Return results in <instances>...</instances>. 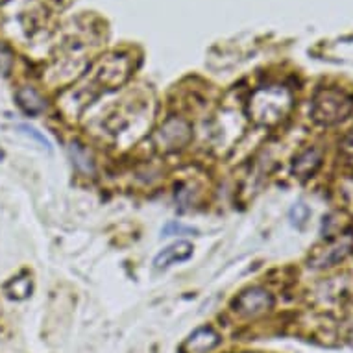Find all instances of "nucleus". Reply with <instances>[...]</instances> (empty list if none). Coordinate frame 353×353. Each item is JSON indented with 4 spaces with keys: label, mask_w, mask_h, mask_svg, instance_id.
I'll return each instance as SVG.
<instances>
[{
    "label": "nucleus",
    "mask_w": 353,
    "mask_h": 353,
    "mask_svg": "<svg viewBox=\"0 0 353 353\" xmlns=\"http://www.w3.org/2000/svg\"><path fill=\"white\" fill-rule=\"evenodd\" d=\"M294 100L287 87L268 85L259 87L250 97L248 113L250 119L259 126H278L292 111Z\"/></svg>",
    "instance_id": "f257e3e1"
},
{
    "label": "nucleus",
    "mask_w": 353,
    "mask_h": 353,
    "mask_svg": "<svg viewBox=\"0 0 353 353\" xmlns=\"http://www.w3.org/2000/svg\"><path fill=\"white\" fill-rule=\"evenodd\" d=\"M353 113V97L336 87H322L311 100V119L320 126H336Z\"/></svg>",
    "instance_id": "f03ea898"
},
{
    "label": "nucleus",
    "mask_w": 353,
    "mask_h": 353,
    "mask_svg": "<svg viewBox=\"0 0 353 353\" xmlns=\"http://www.w3.org/2000/svg\"><path fill=\"white\" fill-rule=\"evenodd\" d=\"M353 252V228H346L339 233H330L322 246H316L309 257V267L330 268L335 267Z\"/></svg>",
    "instance_id": "7ed1b4c3"
},
{
    "label": "nucleus",
    "mask_w": 353,
    "mask_h": 353,
    "mask_svg": "<svg viewBox=\"0 0 353 353\" xmlns=\"http://www.w3.org/2000/svg\"><path fill=\"white\" fill-rule=\"evenodd\" d=\"M192 139V130L189 122L178 117L168 119L156 134V145L163 152H176L187 146Z\"/></svg>",
    "instance_id": "20e7f679"
},
{
    "label": "nucleus",
    "mask_w": 353,
    "mask_h": 353,
    "mask_svg": "<svg viewBox=\"0 0 353 353\" xmlns=\"http://www.w3.org/2000/svg\"><path fill=\"white\" fill-rule=\"evenodd\" d=\"M274 305L272 294L261 287H252L235 298L233 311L241 316H257L261 313H267Z\"/></svg>",
    "instance_id": "39448f33"
},
{
    "label": "nucleus",
    "mask_w": 353,
    "mask_h": 353,
    "mask_svg": "<svg viewBox=\"0 0 353 353\" xmlns=\"http://www.w3.org/2000/svg\"><path fill=\"white\" fill-rule=\"evenodd\" d=\"M220 344L219 333L213 327H198L181 344L180 353H209Z\"/></svg>",
    "instance_id": "423d86ee"
},
{
    "label": "nucleus",
    "mask_w": 353,
    "mask_h": 353,
    "mask_svg": "<svg viewBox=\"0 0 353 353\" xmlns=\"http://www.w3.org/2000/svg\"><path fill=\"white\" fill-rule=\"evenodd\" d=\"M192 244L187 241H178V243L170 244L165 250H161L154 259V268L156 270H165V268L172 267L176 263H183L192 255Z\"/></svg>",
    "instance_id": "0eeeda50"
},
{
    "label": "nucleus",
    "mask_w": 353,
    "mask_h": 353,
    "mask_svg": "<svg viewBox=\"0 0 353 353\" xmlns=\"http://www.w3.org/2000/svg\"><path fill=\"white\" fill-rule=\"evenodd\" d=\"M320 165H322L320 152L316 148H305V150H301L294 157L290 170H292L294 178H298V180H309V178H313L314 174H316Z\"/></svg>",
    "instance_id": "6e6552de"
},
{
    "label": "nucleus",
    "mask_w": 353,
    "mask_h": 353,
    "mask_svg": "<svg viewBox=\"0 0 353 353\" xmlns=\"http://www.w3.org/2000/svg\"><path fill=\"white\" fill-rule=\"evenodd\" d=\"M17 104L19 108L30 117L39 115L45 111V100L41 99L39 93L32 89V87H23V89H19L17 91Z\"/></svg>",
    "instance_id": "1a4fd4ad"
},
{
    "label": "nucleus",
    "mask_w": 353,
    "mask_h": 353,
    "mask_svg": "<svg viewBox=\"0 0 353 353\" xmlns=\"http://www.w3.org/2000/svg\"><path fill=\"white\" fill-rule=\"evenodd\" d=\"M4 292L12 300H26L32 294V276L28 272L19 274L4 285Z\"/></svg>",
    "instance_id": "9d476101"
},
{
    "label": "nucleus",
    "mask_w": 353,
    "mask_h": 353,
    "mask_svg": "<svg viewBox=\"0 0 353 353\" xmlns=\"http://www.w3.org/2000/svg\"><path fill=\"white\" fill-rule=\"evenodd\" d=\"M70 157H72L76 168H80L81 172H93V159L85 148H81V145L78 143L70 145Z\"/></svg>",
    "instance_id": "9b49d317"
},
{
    "label": "nucleus",
    "mask_w": 353,
    "mask_h": 353,
    "mask_svg": "<svg viewBox=\"0 0 353 353\" xmlns=\"http://www.w3.org/2000/svg\"><path fill=\"white\" fill-rule=\"evenodd\" d=\"M339 156H341L342 163H344L347 168H352L353 170V132L344 135V139L341 141V146H339Z\"/></svg>",
    "instance_id": "f8f14e48"
},
{
    "label": "nucleus",
    "mask_w": 353,
    "mask_h": 353,
    "mask_svg": "<svg viewBox=\"0 0 353 353\" xmlns=\"http://www.w3.org/2000/svg\"><path fill=\"white\" fill-rule=\"evenodd\" d=\"M196 230L181 226L180 222H168L167 226L161 230L163 237H172V235H196Z\"/></svg>",
    "instance_id": "ddd939ff"
},
{
    "label": "nucleus",
    "mask_w": 353,
    "mask_h": 353,
    "mask_svg": "<svg viewBox=\"0 0 353 353\" xmlns=\"http://www.w3.org/2000/svg\"><path fill=\"white\" fill-rule=\"evenodd\" d=\"M19 130H21L23 134L28 135V137H34L35 141H39L41 145L45 146L47 150H50V148H52V146H50V141H48L47 137H45V135H43V134H39V132H37L35 128L28 126V124H21V126H19Z\"/></svg>",
    "instance_id": "4468645a"
}]
</instances>
